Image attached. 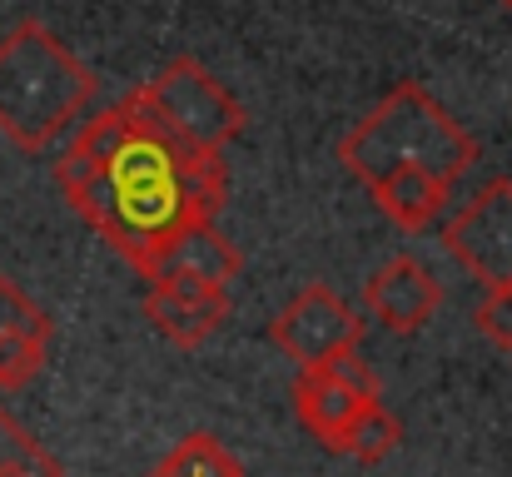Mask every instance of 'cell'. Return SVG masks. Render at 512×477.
Listing matches in <instances>:
<instances>
[{
    "instance_id": "obj_7",
    "label": "cell",
    "mask_w": 512,
    "mask_h": 477,
    "mask_svg": "<svg viewBox=\"0 0 512 477\" xmlns=\"http://www.w3.org/2000/svg\"><path fill=\"white\" fill-rule=\"evenodd\" d=\"M269 338H274L279 353L294 358L299 368H319V363H329V358L358 348L363 318H358V309H353L348 299H339L329 284H309V289H299V294L279 309V318L269 323Z\"/></svg>"
},
{
    "instance_id": "obj_9",
    "label": "cell",
    "mask_w": 512,
    "mask_h": 477,
    "mask_svg": "<svg viewBox=\"0 0 512 477\" xmlns=\"http://www.w3.org/2000/svg\"><path fill=\"white\" fill-rule=\"evenodd\" d=\"M363 309L378 318V328H388V333H418V328H428V323L438 318V309H443V284L433 279L428 264L398 254V259H388V264L368 279Z\"/></svg>"
},
{
    "instance_id": "obj_13",
    "label": "cell",
    "mask_w": 512,
    "mask_h": 477,
    "mask_svg": "<svg viewBox=\"0 0 512 477\" xmlns=\"http://www.w3.org/2000/svg\"><path fill=\"white\" fill-rule=\"evenodd\" d=\"M398 443H403V423H398L383 403H368V408L358 413V423L348 428V438H343L339 453L358 458V463H383Z\"/></svg>"
},
{
    "instance_id": "obj_6",
    "label": "cell",
    "mask_w": 512,
    "mask_h": 477,
    "mask_svg": "<svg viewBox=\"0 0 512 477\" xmlns=\"http://www.w3.org/2000/svg\"><path fill=\"white\" fill-rule=\"evenodd\" d=\"M368 403H378V378L358 353H339L319 368H299L294 378V413L309 428V438H319L329 453L343 448L348 428Z\"/></svg>"
},
{
    "instance_id": "obj_4",
    "label": "cell",
    "mask_w": 512,
    "mask_h": 477,
    "mask_svg": "<svg viewBox=\"0 0 512 477\" xmlns=\"http://www.w3.org/2000/svg\"><path fill=\"white\" fill-rule=\"evenodd\" d=\"M174 145L199 159H224V150L244 135V105L189 55L170 60L150 85L130 95Z\"/></svg>"
},
{
    "instance_id": "obj_2",
    "label": "cell",
    "mask_w": 512,
    "mask_h": 477,
    "mask_svg": "<svg viewBox=\"0 0 512 477\" xmlns=\"http://www.w3.org/2000/svg\"><path fill=\"white\" fill-rule=\"evenodd\" d=\"M339 159L368 189L398 169H423L453 189L478 159V145L423 85H398L339 140Z\"/></svg>"
},
{
    "instance_id": "obj_5",
    "label": "cell",
    "mask_w": 512,
    "mask_h": 477,
    "mask_svg": "<svg viewBox=\"0 0 512 477\" xmlns=\"http://www.w3.org/2000/svg\"><path fill=\"white\" fill-rule=\"evenodd\" d=\"M443 249L483 289H512V179H488L443 224Z\"/></svg>"
},
{
    "instance_id": "obj_10",
    "label": "cell",
    "mask_w": 512,
    "mask_h": 477,
    "mask_svg": "<svg viewBox=\"0 0 512 477\" xmlns=\"http://www.w3.org/2000/svg\"><path fill=\"white\" fill-rule=\"evenodd\" d=\"M145 318L179 348H199L224 318H229V294H204V299H189V294H170V289H150L145 294Z\"/></svg>"
},
{
    "instance_id": "obj_8",
    "label": "cell",
    "mask_w": 512,
    "mask_h": 477,
    "mask_svg": "<svg viewBox=\"0 0 512 477\" xmlns=\"http://www.w3.org/2000/svg\"><path fill=\"white\" fill-rule=\"evenodd\" d=\"M239 264H244L239 249L214 224H199V229L174 239L170 249L145 269V279H150V289L204 299V294H229V284L239 279Z\"/></svg>"
},
{
    "instance_id": "obj_16",
    "label": "cell",
    "mask_w": 512,
    "mask_h": 477,
    "mask_svg": "<svg viewBox=\"0 0 512 477\" xmlns=\"http://www.w3.org/2000/svg\"><path fill=\"white\" fill-rule=\"evenodd\" d=\"M20 333H50V318L45 309L10 279H0V343L5 338H20Z\"/></svg>"
},
{
    "instance_id": "obj_3",
    "label": "cell",
    "mask_w": 512,
    "mask_h": 477,
    "mask_svg": "<svg viewBox=\"0 0 512 477\" xmlns=\"http://www.w3.org/2000/svg\"><path fill=\"white\" fill-rule=\"evenodd\" d=\"M95 75L70 55V45L40 25L20 20L0 40V135L20 150H45L90 105Z\"/></svg>"
},
{
    "instance_id": "obj_15",
    "label": "cell",
    "mask_w": 512,
    "mask_h": 477,
    "mask_svg": "<svg viewBox=\"0 0 512 477\" xmlns=\"http://www.w3.org/2000/svg\"><path fill=\"white\" fill-rule=\"evenodd\" d=\"M45 353H50V333L5 338V343H0V388H5V393L25 388V383L45 368Z\"/></svg>"
},
{
    "instance_id": "obj_12",
    "label": "cell",
    "mask_w": 512,
    "mask_h": 477,
    "mask_svg": "<svg viewBox=\"0 0 512 477\" xmlns=\"http://www.w3.org/2000/svg\"><path fill=\"white\" fill-rule=\"evenodd\" d=\"M150 477H244V468L214 433H189Z\"/></svg>"
},
{
    "instance_id": "obj_17",
    "label": "cell",
    "mask_w": 512,
    "mask_h": 477,
    "mask_svg": "<svg viewBox=\"0 0 512 477\" xmlns=\"http://www.w3.org/2000/svg\"><path fill=\"white\" fill-rule=\"evenodd\" d=\"M473 323L483 328V338H493L498 348L512 353V289H488V299L478 304Z\"/></svg>"
},
{
    "instance_id": "obj_11",
    "label": "cell",
    "mask_w": 512,
    "mask_h": 477,
    "mask_svg": "<svg viewBox=\"0 0 512 477\" xmlns=\"http://www.w3.org/2000/svg\"><path fill=\"white\" fill-rule=\"evenodd\" d=\"M373 194V204L398 224V229H428L438 214H443V204H448V184L443 179H433V174H423V169H398V174H388L383 184H373L368 189Z\"/></svg>"
},
{
    "instance_id": "obj_18",
    "label": "cell",
    "mask_w": 512,
    "mask_h": 477,
    "mask_svg": "<svg viewBox=\"0 0 512 477\" xmlns=\"http://www.w3.org/2000/svg\"><path fill=\"white\" fill-rule=\"evenodd\" d=\"M503 5H512V0H503Z\"/></svg>"
},
{
    "instance_id": "obj_14",
    "label": "cell",
    "mask_w": 512,
    "mask_h": 477,
    "mask_svg": "<svg viewBox=\"0 0 512 477\" xmlns=\"http://www.w3.org/2000/svg\"><path fill=\"white\" fill-rule=\"evenodd\" d=\"M0 477H60V463L0 408Z\"/></svg>"
},
{
    "instance_id": "obj_1",
    "label": "cell",
    "mask_w": 512,
    "mask_h": 477,
    "mask_svg": "<svg viewBox=\"0 0 512 477\" xmlns=\"http://www.w3.org/2000/svg\"><path fill=\"white\" fill-rule=\"evenodd\" d=\"M60 194L140 274L179 234L214 224L224 204V159H199L125 95L100 110L55 159Z\"/></svg>"
}]
</instances>
